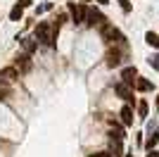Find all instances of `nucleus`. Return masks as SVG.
Segmentation results:
<instances>
[{
    "instance_id": "obj_1",
    "label": "nucleus",
    "mask_w": 159,
    "mask_h": 157,
    "mask_svg": "<svg viewBox=\"0 0 159 157\" xmlns=\"http://www.w3.org/2000/svg\"><path fill=\"white\" fill-rule=\"evenodd\" d=\"M69 12H71L74 24H83V21H86V14H88V7L86 5H74V2H69Z\"/></svg>"
},
{
    "instance_id": "obj_2",
    "label": "nucleus",
    "mask_w": 159,
    "mask_h": 157,
    "mask_svg": "<svg viewBox=\"0 0 159 157\" xmlns=\"http://www.w3.org/2000/svg\"><path fill=\"white\" fill-rule=\"evenodd\" d=\"M36 38L43 40V43H55L52 40V31H50V24H48V21H40V24L36 26Z\"/></svg>"
},
{
    "instance_id": "obj_3",
    "label": "nucleus",
    "mask_w": 159,
    "mask_h": 157,
    "mask_svg": "<svg viewBox=\"0 0 159 157\" xmlns=\"http://www.w3.org/2000/svg\"><path fill=\"white\" fill-rule=\"evenodd\" d=\"M86 21H88L90 26H98V29H100V26H105L107 17H105L102 12H100V10H95V7H93V10H88V14H86Z\"/></svg>"
},
{
    "instance_id": "obj_4",
    "label": "nucleus",
    "mask_w": 159,
    "mask_h": 157,
    "mask_svg": "<svg viewBox=\"0 0 159 157\" xmlns=\"http://www.w3.org/2000/svg\"><path fill=\"white\" fill-rule=\"evenodd\" d=\"M114 93H116L121 100H131V105H133V91L128 88L126 83H116V86H114Z\"/></svg>"
},
{
    "instance_id": "obj_5",
    "label": "nucleus",
    "mask_w": 159,
    "mask_h": 157,
    "mask_svg": "<svg viewBox=\"0 0 159 157\" xmlns=\"http://www.w3.org/2000/svg\"><path fill=\"white\" fill-rule=\"evenodd\" d=\"M119 64H121V52L116 50V48H112V50L107 52V67L114 69V67H119Z\"/></svg>"
},
{
    "instance_id": "obj_6",
    "label": "nucleus",
    "mask_w": 159,
    "mask_h": 157,
    "mask_svg": "<svg viewBox=\"0 0 159 157\" xmlns=\"http://www.w3.org/2000/svg\"><path fill=\"white\" fill-rule=\"evenodd\" d=\"M135 76H138V69H135V67H126V69H124V72H121V78H124V83H133V81H135Z\"/></svg>"
},
{
    "instance_id": "obj_7",
    "label": "nucleus",
    "mask_w": 159,
    "mask_h": 157,
    "mask_svg": "<svg viewBox=\"0 0 159 157\" xmlns=\"http://www.w3.org/2000/svg\"><path fill=\"white\" fill-rule=\"evenodd\" d=\"M19 76V69L17 67H5V69H0V78L7 81V78H17Z\"/></svg>"
},
{
    "instance_id": "obj_8",
    "label": "nucleus",
    "mask_w": 159,
    "mask_h": 157,
    "mask_svg": "<svg viewBox=\"0 0 159 157\" xmlns=\"http://www.w3.org/2000/svg\"><path fill=\"white\" fill-rule=\"evenodd\" d=\"M121 121H124L126 126L133 124V110L128 107V105H124V107H121Z\"/></svg>"
},
{
    "instance_id": "obj_9",
    "label": "nucleus",
    "mask_w": 159,
    "mask_h": 157,
    "mask_svg": "<svg viewBox=\"0 0 159 157\" xmlns=\"http://www.w3.org/2000/svg\"><path fill=\"white\" fill-rule=\"evenodd\" d=\"M135 86H138V91H154V83L147 78H135Z\"/></svg>"
},
{
    "instance_id": "obj_10",
    "label": "nucleus",
    "mask_w": 159,
    "mask_h": 157,
    "mask_svg": "<svg viewBox=\"0 0 159 157\" xmlns=\"http://www.w3.org/2000/svg\"><path fill=\"white\" fill-rule=\"evenodd\" d=\"M17 64H19L21 72H29V69H31V59H29V55H21V57H17Z\"/></svg>"
},
{
    "instance_id": "obj_11",
    "label": "nucleus",
    "mask_w": 159,
    "mask_h": 157,
    "mask_svg": "<svg viewBox=\"0 0 159 157\" xmlns=\"http://www.w3.org/2000/svg\"><path fill=\"white\" fill-rule=\"evenodd\" d=\"M145 40H147V43H150V45H152V48H159V36H157V33H154V31H147Z\"/></svg>"
},
{
    "instance_id": "obj_12",
    "label": "nucleus",
    "mask_w": 159,
    "mask_h": 157,
    "mask_svg": "<svg viewBox=\"0 0 159 157\" xmlns=\"http://www.w3.org/2000/svg\"><path fill=\"white\" fill-rule=\"evenodd\" d=\"M157 140H159V133H152V136H150V138L145 140V148H147V152H150V150H154Z\"/></svg>"
},
{
    "instance_id": "obj_13",
    "label": "nucleus",
    "mask_w": 159,
    "mask_h": 157,
    "mask_svg": "<svg viewBox=\"0 0 159 157\" xmlns=\"http://www.w3.org/2000/svg\"><path fill=\"white\" fill-rule=\"evenodd\" d=\"M10 19H12V21H19V19H21V7H19V5L12 7V12H10Z\"/></svg>"
},
{
    "instance_id": "obj_14",
    "label": "nucleus",
    "mask_w": 159,
    "mask_h": 157,
    "mask_svg": "<svg viewBox=\"0 0 159 157\" xmlns=\"http://www.w3.org/2000/svg\"><path fill=\"white\" fill-rule=\"evenodd\" d=\"M138 114H140V117H147V102H145V100H140V105H138Z\"/></svg>"
},
{
    "instance_id": "obj_15",
    "label": "nucleus",
    "mask_w": 159,
    "mask_h": 157,
    "mask_svg": "<svg viewBox=\"0 0 159 157\" xmlns=\"http://www.w3.org/2000/svg\"><path fill=\"white\" fill-rule=\"evenodd\" d=\"M150 64H152L154 69L159 72V55H152V57H150Z\"/></svg>"
},
{
    "instance_id": "obj_16",
    "label": "nucleus",
    "mask_w": 159,
    "mask_h": 157,
    "mask_svg": "<svg viewBox=\"0 0 159 157\" xmlns=\"http://www.w3.org/2000/svg\"><path fill=\"white\" fill-rule=\"evenodd\" d=\"M121 2V7H124V12H131V2H128V0H119Z\"/></svg>"
},
{
    "instance_id": "obj_17",
    "label": "nucleus",
    "mask_w": 159,
    "mask_h": 157,
    "mask_svg": "<svg viewBox=\"0 0 159 157\" xmlns=\"http://www.w3.org/2000/svg\"><path fill=\"white\" fill-rule=\"evenodd\" d=\"M10 95H12V93L7 91V88H5V91H0V100H5V98H10Z\"/></svg>"
},
{
    "instance_id": "obj_18",
    "label": "nucleus",
    "mask_w": 159,
    "mask_h": 157,
    "mask_svg": "<svg viewBox=\"0 0 159 157\" xmlns=\"http://www.w3.org/2000/svg\"><path fill=\"white\" fill-rule=\"evenodd\" d=\"M29 5H31V0H19V7H21V10H24V7H29Z\"/></svg>"
},
{
    "instance_id": "obj_19",
    "label": "nucleus",
    "mask_w": 159,
    "mask_h": 157,
    "mask_svg": "<svg viewBox=\"0 0 159 157\" xmlns=\"http://www.w3.org/2000/svg\"><path fill=\"white\" fill-rule=\"evenodd\" d=\"M147 157H159V152L157 150H150V152H147Z\"/></svg>"
},
{
    "instance_id": "obj_20",
    "label": "nucleus",
    "mask_w": 159,
    "mask_h": 157,
    "mask_svg": "<svg viewBox=\"0 0 159 157\" xmlns=\"http://www.w3.org/2000/svg\"><path fill=\"white\" fill-rule=\"evenodd\" d=\"M98 2H100V5H105V2H109V0H98Z\"/></svg>"
},
{
    "instance_id": "obj_21",
    "label": "nucleus",
    "mask_w": 159,
    "mask_h": 157,
    "mask_svg": "<svg viewBox=\"0 0 159 157\" xmlns=\"http://www.w3.org/2000/svg\"><path fill=\"white\" fill-rule=\"evenodd\" d=\"M157 110H159V95H157Z\"/></svg>"
},
{
    "instance_id": "obj_22",
    "label": "nucleus",
    "mask_w": 159,
    "mask_h": 157,
    "mask_svg": "<svg viewBox=\"0 0 159 157\" xmlns=\"http://www.w3.org/2000/svg\"><path fill=\"white\" fill-rule=\"evenodd\" d=\"M2 83H5V81H2V78H0V86H2Z\"/></svg>"
},
{
    "instance_id": "obj_23",
    "label": "nucleus",
    "mask_w": 159,
    "mask_h": 157,
    "mask_svg": "<svg viewBox=\"0 0 159 157\" xmlns=\"http://www.w3.org/2000/svg\"><path fill=\"white\" fill-rule=\"evenodd\" d=\"M81 2H88V0H81Z\"/></svg>"
},
{
    "instance_id": "obj_24",
    "label": "nucleus",
    "mask_w": 159,
    "mask_h": 157,
    "mask_svg": "<svg viewBox=\"0 0 159 157\" xmlns=\"http://www.w3.org/2000/svg\"><path fill=\"white\" fill-rule=\"evenodd\" d=\"M128 157H133V155H128Z\"/></svg>"
}]
</instances>
